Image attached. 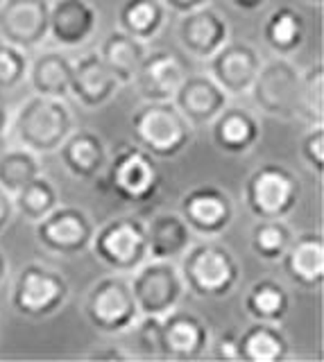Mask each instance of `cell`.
<instances>
[{
    "label": "cell",
    "instance_id": "16",
    "mask_svg": "<svg viewBox=\"0 0 324 362\" xmlns=\"http://www.w3.org/2000/svg\"><path fill=\"white\" fill-rule=\"evenodd\" d=\"M211 346V331L202 317L177 305L161 317V349L163 358L197 360L207 356Z\"/></svg>",
    "mask_w": 324,
    "mask_h": 362
},
{
    "label": "cell",
    "instance_id": "23",
    "mask_svg": "<svg viewBox=\"0 0 324 362\" xmlns=\"http://www.w3.org/2000/svg\"><path fill=\"white\" fill-rule=\"evenodd\" d=\"M211 139L220 152L248 154L261 141V124L254 113L243 107H225L209 124Z\"/></svg>",
    "mask_w": 324,
    "mask_h": 362
},
{
    "label": "cell",
    "instance_id": "47",
    "mask_svg": "<svg viewBox=\"0 0 324 362\" xmlns=\"http://www.w3.org/2000/svg\"><path fill=\"white\" fill-rule=\"evenodd\" d=\"M3 3H5V0H0V5H3Z\"/></svg>",
    "mask_w": 324,
    "mask_h": 362
},
{
    "label": "cell",
    "instance_id": "45",
    "mask_svg": "<svg viewBox=\"0 0 324 362\" xmlns=\"http://www.w3.org/2000/svg\"><path fill=\"white\" fill-rule=\"evenodd\" d=\"M9 147V134H0V154Z\"/></svg>",
    "mask_w": 324,
    "mask_h": 362
},
{
    "label": "cell",
    "instance_id": "26",
    "mask_svg": "<svg viewBox=\"0 0 324 362\" xmlns=\"http://www.w3.org/2000/svg\"><path fill=\"white\" fill-rule=\"evenodd\" d=\"M290 354V342L284 328L274 322H252L238 333V360L245 362H279Z\"/></svg>",
    "mask_w": 324,
    "mask_h": 362
},
{
    "label": "cell",
    "instance_id": "14",
    "mask_svg": "<svg viewBox=\"0 0 324 362\" xmlns=\"http://www.w3.org/2000/svg\"><path fill=\"white\" fill-rule=\"evenodd\" d=\"M263 59L254 45L245 41H227L207 59V73L229 98L248 95Z\"/></svg>",
    "mask_w": 324,
    "mask_h": 362
},
{
    "label": "cell",
    "instance_id": "15",
    "mask_svg": "<svg viewBox=\"0 0 324 362\" xmlns=\"http://www.w3.org/2000/svg\"><path fill=\"white\" fill-rule=\"evenodd\" d=\"M191 73L188 64L170 50L145 52L132 84L145 102H168Z\"/></svg>",
    "mask_w": 324,
    "mask_h": 362
},
{
    "label": "cell",
    "instance_id": "37",
    "mask_svg": "<svg viewBox=\"0 0 324 362\" xmlns=\"http://www.w3.org/2000/svg\"><path fill=\"white\" fill-rule=\"evenodd\" d=\"M299 154L304 158V163L320 177L322 168H324V129H322V124H313V127L304 134V139L299 143Z\"/></svg>",
    "mask_w": 324,
    "mask_h": 362
},
{
    "label": "cell",
    "instance_id": "42",
    "mask_svg": "<svg viewBox=\"0 0 324 362\" xmlns=\"http://www.w3.org/2000/svg\"><path fill=\"white\" fill-rule=\"evenodd\" d=\"M9 120H12L9 102H7L5 90H0V134H9Z\"/></svg>",
    "mask_w": 324,
    "mask_h": 362
},
{
    "label": "cell",
    "instance_id": "36",
    "mask_svg": "<svg viewBox=\"0 0 324 362\" xmlns=\"http://www.w3.org/2000/svg\"><path fill=\"white\" fill-rule=\"evenodd\" d=\"M134 331V339L141 349L143 356L148 358H163V349H161V317H152V315H139V320L134 322L129 328Z\"/></svg>",
    "mask_w": 324,
    "mask_h": 362
},
{
    "label": "cell",
    "instance_id": "6",
    "mask_svg": "<svg viewBox=\"0 0 324 362\" xmlns=\"http://www.w3.org/2000/svg\"><path fill=\"white\" fill-rule=\"evenodd\" d=\"M69 294L71 286L59 269L41 263H28L21 267L14 281L9 303L21 317L46 320L69 301Z\"/></svg>",
    "mask_w": 324,
    "mask_h": 362
},
{
    "label": "cell",
    "instance_id": "43",
    "mask_svg": "<svg viewBox=\"0 0 324 362\" xmlns=\"http://www.w3.org/2000/svg\"><path fill=\"white\" fill-rule=\"evenodd\" d=\"M229 5H233L236 9H243V11H254V9H261L267 0H227Z\"/></svg>",
    "mask_w": 324,
    "mask_h": 362
},
{
    "label": "cell",
    "instance_id": "7",
    "mask_svg": "<svg viewBox=\"0 0 324 362\" xmlns=\"http://www.w3.org/2000/svg\"><path fill=\"white\" fill-rule=\"evenodd\" d=\"M139 305L134 301L127 274H107L98 279L84 299V317L98 333H127L139 320Z\"/></svg>",
    "mask_w": 324,
    "mask_h": 362
},
{
    "label": "cell",
    "instance_id": "17",
    "mask_svg": "<svg viewBox=\"0 0 324 362\" xmlns=\"http://www.w3.org/2000/svg\"><path fill=\"white\" fill-rule=\"evenodd\" d=\"M177 37L186 54L207 62L229 41V23L218 9L204 5L182 14Z\"/></svg>",
    "mask_w": 324,
    "mask_h": 362
},
{
    "label": "cell",
    "instance_id": "11",
    "mask_svg": "<svg viewBox=\"0 0 324 362\" xmlns=\"http://www.w3.org/2000/svg\"><path fill=\"white\" fill-rule=\"evenodd\" d=\"M96 224L84 209L59 204L46 218L35 222V238L43 252L71 258L80 256L91 247Z\"/></svg>",
    "mask_w": 324,
    "mask_h": 362
},
{
    "label": "cell",
    "instance_id": "28",
    "mask_svg": "<svg viewBox=\"0 0 324 362\" xmlns=\"http://www.w3.org/2000/svg\"><path fill=\"white\" fill-rule=\"evenodd\" d=\"M263 39L277 57H290L306 41V21L295 7H277L263 23Z\"/></svg>",
    "mask_w": 324,
    "mask_h": 362
},
{
    "label": "cell",
    "instance_id": "20",
    "mask_svg": "<svg viewBox=\"0 0 324 362\" xmlns=\"http://www.w3.org/2000/svg\"><path fill=\"white\" fill-rule=\"evenodd\" d=\"M120 82L116 75L100 59L98 50L86 52L80 59L73 62V79H71V95L77 105L86 111H96L109 105L120 90Z\"/></svg>",
    "mask_w": 324,
    "mask_h": 362
},
{
    "label": "cell",
    "instance_id": "3",
    "mask_svg": "<svg viewBox=\"0 0 324 362\" xmlns=\"http://www.w3.org/2000/svg\"><path fill=\"white\" fill-rule=\"evenodd\" d=\"M132 139L154 158H175L193 141V127L173 102H143L129 116Z\"/></svg>",
    "mask_w": 324,
    "mask_h": 362
},
{
    "label": "cell",
    "instance_id": "33",
    "mask_svg": "<svg viewBox=\"0 0 324 362\" xmlns=\"http://www.w3.org/2000/svg\"><path fill=\"white\" fill-rule=\"evenodd\" d=\"M293 229L286 220H256L250 231L252 252L261 260L277 263L293 240Z\"/></svg>",
    "mask_w": 324,
    "mask_h": 362
},
{
    "label": "cell",
    "instance_id": "41",
    "mask_svg": "<svg viewBox=\"0 0 324 362\" xmlns=\"http://www.w3.org/2000/svg\"><path fill=\"white\" fill-rule=\"evenodd\" d=\"M166 5V9H173L177 14H186V11H193L197 7H204L209 5L211 0H161Z\"/></svg>",
    "mask_w": 324,
    "mask_h": 362
},
{
    "label": "cell",
    "instance_id": "24",
    "mask_svg": "<svg viewBox=\"0 0 324 362\" xmlns=\"http://www.w3.org/2000/svg\"><path fill=\"white\" fill-rule=\"evenodd\" d=\"M148 238V258L180 260L193 245V231L177 211H159L145 222Z\"/></svg>",
    "mask_w": 324,
    "mask_h": 362
},
{
    "label": "cell",
    "instance_id": "12",
    "mask_svg": "<svg viewBox=\"0 0 324 362\" xmlns=\"http://www.w3.org/2000/svg\"><path fill=\"white\" fill-rule=\"evenodd\" d=\"M180 215L188 224L193 235L199 238H218L225 233L233 218L236 206L229 192L218 186H197L191 188L180 202Z\"/></svg>",
    "mask_w": 324,
    "mask_h": 362
},
{
    "label": "cell",
    "instance_id": "44",
    "mask_svg": "<svg viewBox=\"0 0 324 362\" xmlns=\"http://www.w3.org/2000/svg\"><path fill=\"white\" fill-rule=\"evenodd\" d=\"M7 276H9V260H7V256L3 254V249H0V288L5 286Z\"/></svg>",
    "mask_w": 324,
    "mask_h": 362
},
{
    "label": "cell",
    "instance_id": "35",
    "mask_svg": "<svg viewBox=\"0 0 324 362\" xmlns=\"http://www.w3.org/2000/svg\"><path fill=\"white\" fill-rule=\"evenodd\" d=\"M30 57L12 43L0 41V90H14L25 82Z\"/></svg>",
    "mask_w": 324,
    "mask_h": 362
},
{
    "label": "cell",
    "instance_id": "21",
    "mask_svg": "<svg viewBox=\"0 0 324 362\" xmlns=\"http://www.w3.org/2000/svg\"><path fill=\"white\" fill-rule=\"evenodd\" d=\"M282 260L284 274L301 290H320L324 281V238L320 231L293 235Z\"/></svg>",
    "mask_w": 324,
    "mask_h": 362
},
{
    "label": "cell",
    "instance_id": "32",
    "mask_svg": "<svg viewBox=\"0 0 324 362\" xmlns=\"http://www.w3.org/2000/svg\"><path fill=\"white\" fill-rule=\"evenodd\" d=\"M12 202H14V211L21 218H25L30 222H39L52 209L59 206V192L52 181L41 173L39 177L28 181L18 192H14Z\"/></svg>",
    "mask_w": 324,
    "mask_h": 362
},
{
    "label": "cell",
    "instance_id": "4",
    "mask_svg": "<svg viewBox=\"0 0 324 362\" xmlns=\"http://www.w3.org/2000/svg\"><path fill=\"white\" fill-rule=\"evenodd\" d=\"M103 175L107 190L125 204L152 202L161 188V170L156 158L137 143H120Z\"/></svg>",
    "mask_w": 324,
    "mask_h": 362
},
{
    "label": "cell",
    "instance_id": "27",
    "mask_svg": "<svg viewBox=\"0 0 324 362\" xmlns=\"http://www.w3.org/2000/svg\"><path fill=\"white\" fill-rule=\"evenodd\" d=\"M145 52H148L145 43L134 39L132 34L122 32L120 28L111 30L98 48L100 59L105 62V66L116 75V79L122 86L132 84V79L137 75Z\"/></svg>",
    "mask_w": 324,
    "mask_h": 362
},
{
    "label": "cell",
    "instance_id": "2",
    "mask_svg": "<svg viewBox=\"0 0 324 362\" xmlns=\"http://www.w3.org/2000/svg\"><path fill=\"white\" fill-rule=\"evenodd\" d=\"M180 272L186 292L199 299H222L241 283L238 258L216 238H202L188 247L180 258Z\"/></svg>",
    "mask_w": 324,
    "mask_h": 362
},
{
    "label": "cell",
    "instance_id": "9",
    "mask_svg": "<svg viewBox=\"0 0 324 362\" xmlns=\"http://www.w3.org/2000/svg\"><path fill=\"white\" fill-rule=\"evenodd\" d=\"M134 301L141 315L163 317L182 303L186 286L177 260L148 258L129 274Z\"/></svg>",
    "mask_w": 324,
    "mask_h": 362
},
{
    "label": "cell",
    "instance_id": "18",
    "mask_svg": "<svg viewBox=\"0 0 324 362\" xmlns=\"http://www.w3.org/2000/svg\"><path fill=\"white\" fill-rule=\"evenodd\" d=\"M170 102L195 129L209 127L218 113L229 105V95L209 73H188Z\"/></svg>",
    "mask_w": 324,
    "mask_h": 362
},
{
    "label": "cell",
    "instance_id": "34",
    "mask_svg": "<svg viewBox=\"0 0 324 362\" xmlns=\"http://www.w3.org/2000/svg\"><path fill=\"white\" fill-rule=\"evenodd\" d=\"M297 113L308 118L311 124H322L324 120V64L316 62L301 73L299 82V105Z\"/></svg>",
    "mask_w": 324,
    "mask_h": 362
},
{
    "label": "cell",
    "instance_id": "46",
    "mask_svg": "<svg viewBox=\"0 0 324 362\" xmlns=\"http://www.w3.org/2000/svg\"><path fill=\"white\" fill-rule=\"evenodd\" d=\"M306 3H313V5H320L322 0H306Z\"/></svg>",
    "mask_w": 324,
    "mask_h": 362
},
{
    "label": "cell",
    "instance_id": "10",
    "mask_svg": "<svg viewBox=\"0 0 324 362\" xmlns=\"http://www.w3.org/2000/svg\"><path fill=\"white\" fill-rule=\"evenodd\" d=\"M301 71L290 62V57H272L261 64L250 93L254 105L272 118H295L299 105Z\"/></svg>",
    "mask_w": 324,
    "mask_h": 362
},
{
    "label": "cell",
    "instance_id": "29",
    "mask_svg": "<svg viewBox=\"0 0 324 362\" xmlns=\"http://www.w3.org/2000/svg\"><path fill=\"white\" fill-rule=\"evenodd\" d=\"M168 9L161 0H122L118 7V28L143 43L159 37Z\"/></svg>",
    "mask_w": 324,
    "mask_h": 362
},
{
    "label": "cell",
    "instance_id": "19",
    "mask_svg": "<svg viewBox=\"0 0 324 362\" xmlns=\"http://www.w3.org/2000/svg\"><path fill=\"white\" fill-rule=\"evenodd\" d=\"M100 28V14L88 0H50L48 37L62 48H80Z\"/></svg>",
    "mask_w": 324,
    "mask_h": 362
},
{
    "label": "cell",
    "instance_id": "1",
    "mask_svg": "<svg viewBox=\"0 0 324 362\" xmlns=\"http://www.w3.org/2000/svg\"><path fill=\"white\" fill-rule=\"evenodd\" d=\"M73 129L75 118L66 100L37 93L21 102V107L9 120V132L16 145L28 147L39 156L57 152Z\"/></svg>",
    "mask_w": 324,
    "mask_h": 362
},
{
    "label": "cell",
    "instance_id": "25",
    "mask_svg": "<svg viewBox=\"0 0 324 362\" xmlns=\"http://www.w3.org/2000/svg\"><path fill=\"white\" fill-rule=\"evenodd\" d=\"M73 59L62 50H41L35 59H30L25 82L37 95L62 98L71 95Z\"/></svg>",
    "mask_w": 324,
    "mask_h": 362
},
{
    "label": "cell",
    "instance_id": "8",
    "mask_svg": "<svg viewBox=\"0 0 324 362\" xmlns=\"http://www.w3.org/2000/svg\"><path fill=\"white\" fill-rule=\"evenodd\" d=\"M93 256L116 274H132L148 260L145 222L134 215H120L96 229L91 247Z\"/></svg>",
    "mask_w": 324,
    "mask_h": 362
},
{
    "label": "cell",
    "instance_id": "31",
    "mask_svg": "<svg viewBox=\"0 0 324 362\" xmlns=\"http://www.w3.org/2000/svg\"><path fill=\"white\" fill-rule=\"evenodd\" d=\"M41 173V156L28 150V147L14 145L0 154V188L9 192V195L18 192L28 181L39 177Z\"/></svg>",
    "mask_w": 324,
    "mask_h": 362
},
{
    "label": "cell",
    "instance_id": "5",
    "mask_svg": "<svg viewBox=\"0 0 324 362\" xmlns=\"http://www.w3.org/2000/svg\"><path fill=\"white\" fill-rule=\"evenodd\" d=\"M301 195L299 179L282 163H263L248 177L243 199L259 220H286Z\"/></svg>",
    "mask_w": 324,
    "mask_h": 362
},
{
    "label": "cell",
    "instance_id": "22",
    "mask_svg": "<svg viewBox=\"0 0 324 362\" xmlns=\"http://www.w3.org/2000/svg\"><path fill=\"white\" fill-rule=\"evenodd\" d=\"M62 165L77 181H93L105 173L109 152L103 136L91 129H73L57 150Z\"/></svg>",
    "mask_w": 324,
    "mask_h": 362
},
{
    "label": "cell",
    "instance_id": "13",
    "mask_svg": "<svg viewBox=\"0 0 324 362\" xmlns=\"http://www.w3.org/2000/svg\"><path fill=\"white\" fill-rule=\"evenodd\" d=\"M50 0H5L0 5V41L32 52L48 39Z\"/></svg>",
    "mask_w": 324,
    "mask_h": 362
},
{
    "label": "cell",
    "instance_id": "38",
    "mask_svg": "<svg viewBox=\"0 0 324 362\" xmlns=\"http://www.w3.org/2000/svg\"><path fill=\"white\" fill-rule=\"evenodd\" d=\"M214 356L220 360H238V333L236 331H225L214 344Z\"/></svg>",
    "mask_w": 324,
    "mask_h": 362
},
{
    "label": "cell",
    "instance_id": "40",
    "mask_svg": "<svg viewBox=\"0 0 324 362\" xmlns=\"http://www.w3.org/2000/svg\"><path fill=\"white\" fill-rule=\"evenodd\" d=\"M86 358H91V360H129V358H134V354H129V351L120 349V346H109V349H96L93 354H88Z\"/></svg>",
    "mask_w": 324,
    "mask_h": 362
},
{
    "label": "cell",
    "instance_id": "39",
    "mask_svg": "<svg viewBox=\"0 0 324 362\" xmlns=\"http://www.w3.org/2000/svg\"><path fill=\"white\" fill-rule=\"evenodd\" d=\"M14 202H12V195L9 192H5L3 188H0V233H3L9 224H12L14 220Z\"/></svg>",
    "mask_w": 324,
    "mask_h": 362
},
{
    "label": "cell",
    "instance_id": "30",
    "mask_svg": "<svg viewBox=\"0 0 324 362\" xmlns=\"http://www.w3.org/2000/svg\"><path fill=\"white\" fill-rule=\"evenodd\" d=\"M243 305L248 315L256 322H274L282 324L290 310V294L274 279H261L245 292Z\"/></svg>",
    "mask_w": 324,
    "mask_h": 362
}]
</instances>
